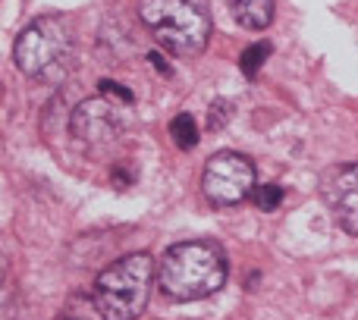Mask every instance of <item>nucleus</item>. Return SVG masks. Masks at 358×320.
Instances as JSON below:
<instances>
[{"label":"nucleus","instance_id":"obj_10","mask_svg":"<svg viewBox=\"0 0 358 320\" xmlns=\"http://www.w3.org/2000/svg\"><path fill=\"white\" fill-rule=\"evenodd\" d=\"M264 60H271V44L267 41H258V44H252V48H245L242 50V57H239L242 75L255 79V75L261 73V66H264Z\"/></svg>","mask_w":358,"mask_h":320},{"label":"nucleus","instance_id":"obj_14","mask_svg":"<svg viewBox=\"0 0 358 320\" xmlns=\"http://www.w3.org/2000/svg\"><path fill=\"white\" fill-rule=\"evenodd\" d=\"M148 60H151V63H155V66H157V69H161V73H164V75H170V66H167V60H164V57H161V54H151V57H148Z\"/></svg>","mask_w":358,"mask_h":320},{"label":"nucleus","instance_id":"obj_13","mask_svg":"<svg viewBox=\"0 0 358 320\" xmlns=\"http://www.w3.org/2000/svg\"><path fill=\"white\" fill-rule=\"evenodd\" d=\"M227 119H229V101H214V104H210L208 126L210 129H220V126H227Z\"/></svg>","mask_w":358,"mask_h":320},{"label":"nucleus","instance_id":"obj_2","mask_svg":"<svg viewBox=\"0 0 358 320\" xmlns=\"http://www.w3.org/2000/svg\"><path fill=\"white\" fill-rule=\"evenodd\" d=\"M155 261L151 254L136 252L110 264L92 286V302L101 320H138L151 298V279H155Z\"/></svg>","mask_w":358,"mask_h":320},{"label":"nucleus","instance_id":"obj_11","mask_svg":"<svg viewBox=\"0 0 358 320\" xmlns=\"http://www.w3.org/2000/svg\"><path fill=\"white\" fill-rule=\"evenodd\" d=\"M252 204H255L258 210H264V214L277 210L280 204H283V185H277V182L255 185V191H252Z\"/></svg>","mask_w":358,"mask_h":320},{"label":"nucleus","instance_id":"obj_9","mask_svg":"<svg viewBox=\"0 0 358 320\" xmlns=\"http://www.w3.org/2000/svg\"><path fill=\"white\" fill-rule=\"evenodd\" d=\"M170 138L176 142V148L189 151L198 145V123L192 113H179V117H173V123H170Z\"/></svg>","mask_w":358,"mask_h":320},{"label":"nucleus","instance_id":"obj_4","mask_svg":"<svg viewBox=\"0 0 358 320\" xmlns=\"http://www.w3.org/2000/svg\"><path fill=\"white\" fill-rule=\"evenodd\" d=\"M69 50V25L63 16H41L29 22L16 38V66L25 75H41L54 63H60Z\"/></svg>","mask_w":358,"mask_h":320},{"label":"nucleus","instance_id":"obj_8","mask_svg":"<svg viewBox=\"0 0 358 320\" xmlns=\"http://www.w3.org/2000/svg\"><path fill=\"white\" fill-rule=\"evenodd\" d=\"M233 16L242 29L261 31L273 19V0H233Z\"/></svg>","mask_w":358,"mask_h":320},{"label":"nucleus","instance_id":"obj_6","mask_svg":"<svg viewBox=\"0 0 358 320\" xmlns=\"http://www.w3.org/2000/svg\"><path fill=\"white\" fill-rule=\"evenodd\" d=\"M123 117L107 98H88L69 117V132L85 145H110L123 136Z\"/></svg>","mask_w":358,"mask_h":320},{"label":"nucleus","instance_id":"obj_12","mask_svg":"<svg viewBox=\"0 0 358 320\" xmlns=\"http://www.w3.org/2000/svg\"><path fill=\"white\" fill-rule=\"evenodd\" d=\"M101 94H104V98H113V101H123V104H132V101H136L129 88H123L113 79H101Z\"/></svg>","mask_w":358,"mask_h":320},{"label":"nucleus","instance_id":"obj_5","mask_svg":"<svg viewBox=\"0 0 358 320\" xmlns=\"http://www.w3.org/2000/svg\"><path fill=\"white\" fill-rule=\"evenodd\" d=\"M201 189L208 195V201L217 204V208H229V204L245 201L255 191V163L245 154L220 151L204 166Z\"/></svg>","mask_w":358,"mask_h":320},{"label":"nucleus","instance_id":"obj_15","mask_svg":"<svg viewBox=\"0 0 358 320\" xmlns=\"http://www.w3.org/2000/svg\"><path fill=\"white\" fill-rule=\"evenodd\" d=\"M60 320H76V317H60Z\"/></svg>","mask_w":358,"mask_h":320},{"label":"nucleus","instance_id":"obj_3","mask_svg":"<svg viewBox=\"0 0 358 320\" xmlns=\"http://www.w3.org/2000/svg\"><path fill=\"white\" fill-rule=\"evenodd\" d=\"M138 16L170 54L195 57L208 48V0H138Z\"/></svg>","mask_w":358,"mask_h":320},{"label":"nucleus","instance_id":"obj_1","mask_svg":"<svg viewBox=\"0 0 358 320\" xmlns=\"http://www.w3.org/2000/svg\"><path fill=\"white\" fill-rule=\"evenodd\" d=\"M227 283V254L214 242H179L167 248L157 264V286L173 302H198L223 289Z\"/></svg>","mask_w":358,"mask_h":320},{"label":"nucleus","instance_id":"obj_7","mask_svg":"<svg viewBox=\"0 0 358 320\" xmlns=\"http://www.w3.org/2000/svg\"><path fill=\"white\" fill-rule=\"evenodd\" d=\"M327 204L340 229L358 235V163L343 166L327 179Z\"/></svg>","mask_w":358,"mask_h":320}]
</instances>
